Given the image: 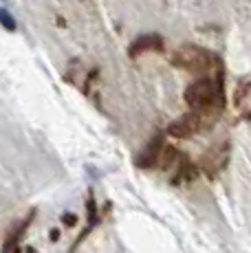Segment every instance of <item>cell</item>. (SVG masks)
I'll return each instance as SVG.
<instances>
[{
	"instance_id": "obj_1",
	"label": "cell",
	"mask_w": 251,
	"mask_h": 253,
	"mask_svg": "<svg viewBox=\"0 0 251 253\" xmlns=\"http://www.w3.org/2000/svg\"><path fill=\"white\" fill-rule=\"evenodd\" d=\"M137 168L141 169H157L167 176V181L174 185H190L199 178L201 169L199 163H194L185 152H181L178 148L167 143L166 132L154 134L148 141V145L139 152V157L134 159Z\"/></svg>"
},
{
	"instance_id": "obj_6",
	"label": "cell",
	"mask_w": 251,
	"mask_h": 253,
	"mask_svg": "<svg viewBox=\"0 0 251 253\" xmlns=\"http://www.w3.org/2000/svg\"><path fill=\"white\" fill-rule=\"evenodd\" d=\"M166 51V38L161 33H143V36L134 38L132 44L128 46V57L137 60V57L146 55V53H163Z\"/></svg>"
},
{
	"instance_id": "obj_4",
	"label": "cell",
	"mask_w": 251,
	"mask_h": 253,
	"mask_svg": "<svg viewBox=\"0 0 251 253\" xmlns=\"http://www.w3.org/2000/svg\"><path fill=\"white\" fill-rule=\"evenodd\" d=\"M216 121L218 119H214V117L187 110L185 115H181L178 119H174L167 126L166 134L172 139H192V137H196V134L205 132V130H211L216 126Z\"/></svg>"
},
{
	"instance_id": "obj_8",
	"label": "cell",
	"mask_w": 251,
	"mask_h": 253,
	"mask_svg": "<svg viewBox=\"0 0 251 253\" xmlns=\"http://www.w3.org/2000/svg\"><path fill=\"white\" fill-rule=\"evenodd\" d=\"M249 101H251V82L240 80L238 86H236V92H234V104H236V108L245 115V119H247V104Z\"/></svg>"
},
{
	"instance_id": "obj_9",
	"label": "cell",
	"mask_w": 251,
	"mask_h": 253,
	"mask_svg": "<svg viewBox=\"0 0 251 253\" xmlns=\"http://www.w3.org/2000/svg\"><path fill=\"white\" fill-rule=\"evenodd\" d=\"M0 24H2L4 29H9V31H16V18L11 16V11H9V7L0 0Z\"/></svg>"
},
{
	"instance_id": "obj_5",
	"label": "cell",
	"mask_w": 251,
	"mask_h": 253,
	"mask_svg": "<svg viewBox=\"0 0 251 253\" xmlns=\"http://www.w3.org/2000/svg\"><path fill=\"white\" fill-rule=\"evenodd\" d=\"M229 159H231V143L227 139L218 141V143H214L211 148H207L203 152V157L199 161V169L205 176L216 178L229 165Z\"/></svg>"
},
{
	"instance_id": "obj_2",
	"label": "cell",
	"mask_w": 251,
	"mask_h": 253,
	"mask_svg": "<svg viewBox=\"0 0 251 253\" xmlns=\"http://www.w3.org/2000/svg\"><path fill=\"white\" fill-rule=\"evenodd\" d=\"M225 77H227L225 69L211 73V75L194 77L187 84L185 92H183V99H185L187 108L192 113H201L207 117H214V119H220V115L227 108Z\"/></svg>"
},
{
	"instance_id": "obj_7",
	"label": "cell",
	"mask_w": 251,
	"mask_h": 253,
	"mask_svg": "<svg viewBox=\"0 0 251 253\" xmlns=\"http://www.w3.org/2000/svg\"><path fill=\"white\" fill-rule=\"evenodd\" d=\"M33 218H36V213L31 211V213H29V216L25 218V220H20L11 231L7 233V238H4V245H2V253H16V251H18V247H20L22 238L27 236L29 225L33 222Z\"/></svg>"
},
{
	"instance_id": "obj_3",
	"label": "cell",
	"mask_w": 251,
	"mask_h": 253,
	"mask_svg": "<svg viewBox=\"0 0 251 253\" xmlns=\"http://www.w3.org/2000/svg\"><path fill=\"white\" fill-rule=\"evenodd\" d=\"M172 66L190 73L194 77H203V75H211V73L225 69L223 57L218 53H214L211 48L201 46V44H181L174 48L170 55Z\"/></svg>"
}]
</instances>
